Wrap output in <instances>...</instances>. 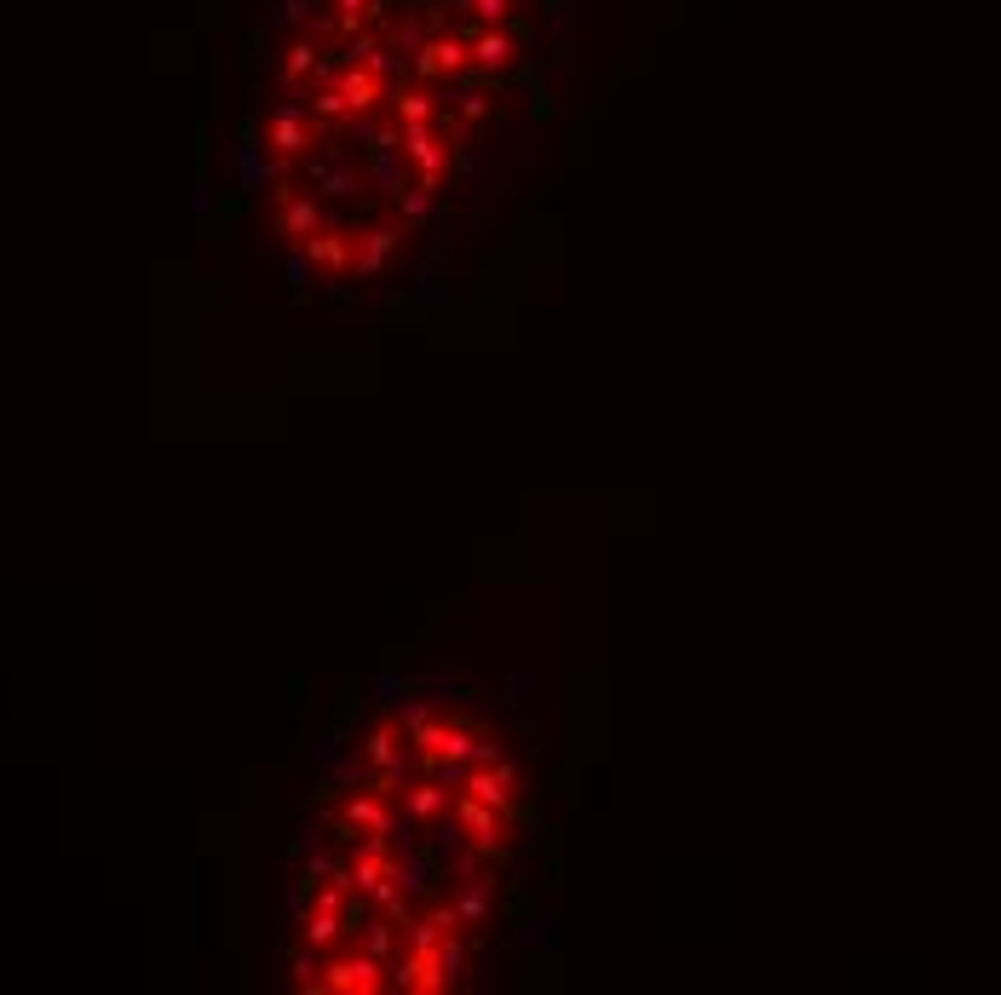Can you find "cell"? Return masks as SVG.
Masks as SVG:
<instances>
[{"label": "cell", "mask_w": 1001, "mask_h": 995, "mask_svg": "<svg viewBox=\"0 0 1001 995\" xmlns=\"http://www.w3.org/2000/svg\"><path fill=\"white\" fill-rule=\"evenodd\" d=\"M438 857L426 852V846H409V852H392L386 857V875L403 886V898H432L438 892Z\"/></svg>", "instance_id": "1"}, {"label": "cell", "mask_w": 1001, "mask_h": 995, "mask_svg": "<svg viewBox=\"0 0 1001 995\" xmlns=\"http://www.w3.org/2000/svg\"><path fill=\"white\" fill-rule=\"evenodd\" d=\"M455 817L466 823V834H472V846L484 857H507V834H501V811L484 806L478 794H461L455 800Z\"/></svg>", "instance_id": "2"}, {"label": "cell", "mask_w": 1001, "mask_h": 995, "mask_svg": "<svg viewBox=\"0 0 1001 995\" xmlns=\"http://www.w3.org/2000/svg\"><path fill=\"white\" fill-rule=\"evenodd\" d=\"M271 179H277V162L265 156V139H259V133H242V139H236V190H242V196H259Z\"/></svg>", "instance_id": "3"}, {"label": "cell", "mask_w": 1001, "mask_h": 995, "mask_svg": "<svg viewBox=\"0 0 1001 995\" xmlns=\"http://www.w3.org/2000/svg\"><path fill=\"white\" fill-rule=\"evenodd\" d=\"M466 788L484 800V806H495L501 817H513V788H518V765H472V777H466Z\"/></svg>", "instance_id": "4"}, {"label": "cell", "mask_w": 1001, "mask_h": 995, "mask_svg": "<svg viewBox=\"0 0 1001 995\" xmlns=\"http://www.w3.org/2000/svg\"><path fill=\"white\" fill-rule=\"evenodd\" d=\"M311 179H317V196H323V202H346V196L363 190V173H357L340 150H328L323 162L311 167Z\"/></svg>", "instance_id": "5"}, {"label": "cell", "mask_w": 1001, "mask_h": 995, "mask_svg": "<svg viewBox=\"0 0 1001 995\" xmlns=\"http://www.w3.org/2000/svg\"><path fill=\"white\" fill-rule=\"evenodd\" d=\"M426 852L438 857L443 869H455L472 846H466V823L455 817V806L443 811V817H432V829H426Z\"/></svg>", "instance_id": "6"}, {"label": "cell", "mask_w": 1001, "mask_h": 995, "mask_svg": "<svg viewBox=\"0 0 1001 995\" xmlns=\"http://www.w3.org/2000/svg\"><path fill=\"white\" fill-rule=\"evenodd\" d=\"M351 932L363 938V955H374V961H392V955H397V921L386 915V909H374V903H369V909L351 921Z\"/></svg>", "instance_id": "7"}, {"label": "cell", "mask_w": 1001, "mask_h": 995, "mask_svg": "<svg viewBox=\"0 0 1001 995\" xmlns=\"http://www.w3.org/2000/svg\"><path fill=\"white\" fill-rule=\"evenodd\" d=\"M392 817H397V806L386 800V794H374V788H369V794H351V800H346V823H351V829L386 834V829H392Z\"/></svg>", "instance_id": "8"}, {"label": "cell", "mask_w": 1001, "mask_h": 995, "mask_svg": "<svg viewBox=\"0 0 1001 995\" xmlns=\"http://www.w3.org/2000/svg\"><path fill=\"white\" fill-rule=\"evenodd\" d=\"M392 806H397V811H409L415 823H432V817H443V811H449V788L426 777L420 788H403V794H397Z\"/></svg>", "instance_id": "9"}, {"label": "cell", "mask_w": 1001, "mask_h": 995, "mask_svg": "<svg viewBox=\"0 0 1001 995\" xmlns=\"http://www.w3.org/2000/svg\"><path fill=\"white\" fill-rule=\"evenodd\" d=\"M300 926H305V944H311V949L340 944V932H346V921H340V903H311Z\"/></svg>", "instance_id": "10"}, {"label": "cell", "mask_w": 1001, "mask_h": 995, "mask_svg": "<svg viewBox=\"0 0 1001 995\" xmlns=\"http://www.w3.org/2000/svg\"><path fill=\"white\" fill-rule=\"evenodd\" d=\"M403 150H409V162H415L420 173H432V179L443 173V150H438V139L426 133V121H403Z\"/></svg>", "instance_id": "11"}, {"label": "cell", "mask_w": 1001, "mask_h": 995, "mask_svg": "<svg viewBox=\"0 0 1001 995\" xmlns=\"http://www.w3.org/2000/svg\"><path fill=\"white\" fill-rule=\"evenodd\" d=\"M489 898H495V880L478 875V880H466V892L449 903V909H455V921L461 926H484L489 921Z\"/></svg>", "instance_id": "12"}, {"label": "cell", "mask_w": 1001, "mask_h": 995, "mask_svg": "<svg viewBox=\"0 0 1001 995\" xmlns=\"http://www.w3.org/2000/svg\"><path fill=\"white\" fill-rule=\"evenodd\" d=\"M300 121H305L300 104H277V116H271V144H277L282 156H300L305 144H311V139H305V127H300Z\"/></svg>", "instance_id": "13"}, {"label": "cell", "mask_w": 1001, "mask_h": 995, "mask_svg": "<svg viewBox=\"0 0 1001 995\" xmlns=\"http://www.w3.org/2000/svg\"><path fill=\"white\" fill-rule=\"evenodd\" d=\"M392 248H397V231H369L363 242H357L351 271H357V277H380V271H386V259H392Z\"/></svg>", "instance_id": "14"}, {"label": "cell", "mask_w": 1001, "mask_h": 995, "mask_svg": "<svg viewBox=\"0 0 1001 995\" xmlns=\"http://www.w3.org/2000/svg\"><path fill=\"white\" fill-rule=\"evenodd\" d=\"M432 208H438V179H432V173H420V185L397 190V213H403V219L426 225V219H432Z\"/></svg>", "instance_id": "15"}, {"label": "cell", "mask_w": 1001, "mask_h": 995, "mask_svg": "<svg viewBox=\"0 0 1001 995\" xmlns=\"http://www.w3.org/2000/svg\"><path fill=\"white\" fill-rule=\"evenodd\" d=\"M340 98H346V110H374V98H380V81H374L369 64H351L340 75Z\"/></svg>", "instance_id": "16"}, {"label": "cell", "mask_w": 1001, "mask_h": 995, "mask_svg": "<svg viewBox=\"0 0 1001 995\" xmlns=\"http://www.w3.org/2000/svg\"><path fill=\"white\" fill-rule=\"evenodd\" d=\"M513 35H484V41H478V47H472V64H478V70H484V75H507V70H513Z\"/></svg>", "instance_id": "17"}, {"label": "cell", "mask_w": 1001, "mask_h": 995, "mask_svg": "<svg viewBox=\"0 0 1001 995\" xmlns=\"http://www.w3.org/2000/svg\"><path fill=\"white\" fill-rule=\"evenodd\" d=\"M340 760H346V731H340V725L328 719L323 731L311 737V765H317V771H323V777H328V771H334V765H340Z\"/></svg>", "instance_id": "18"}, {"label": "cell", "mask_w": 1001, "mask_h": 995, "mask_svg": "<svg viewBox=\"0 0 1001 995\" xmlns=\"http://www.w3.org/2000/svg\"><path fill=\"white\" fill-rule=\"evenodd\" d=\"M501 696L513 702L518 714H530V708H536V702H541V679H536V673H530V668H513V673H501Z\"/></svg>", "instance_id": "19"}, {"label": "cell", "mask_w": 1001, "mask_h": 995, "mask_svg": "<svg viewBox=\"0 0 1001 995\" xmlns=\"http://www.w3.org/2000/svg\"><path fill=\"white\" fill-rule=\"evenodd\" d=\"M317 225H323V202H317V196H294L288 213H282V231L288 236H317Z\"/></svg>", "instance_id": "20"}, {"label": "cell", "mask_w": 1001, "mask_h": 995, "mask_svg": "<svg viewBox=\"0 0 1001 995\" xmlns=\"http://www.w3.org/2000/svg\"><path fill=\"white\" fill-rule=\"evenodd\" d=\"M420 691L432 696L438 708H449V702H461V696H466V679H461L455 668H432V673H426V685H420Z\"/></svg>", "instance_id": "21"}, {"label": "cell", "mask_w": 1001, "mask_h": 995, "mask_svg": "<svg viewBox=\"0 0 1001 995\" xmlns=\"http://www.w3.org/2000/svg\"><path fill=\"white\" fill-rule=\"evenodd\" d=\"M369 691H374V708H386V714H392V708H403V696L415 691V685H403V673L380 668V673H374V685H369Z\"/></svg>", "instance_id": "22"}, {"label": "cell", "mask_w": 1001, "mask_h": 995, "mask_svg": "<svg viewBox=\"0 0 1001 995\" xmlns=\"http://www.w3.org/2000/svg\"><path fill=\"white\" fill-rule=\"evenodd\" d=\"M438 972H443V990H455V984H461V972H466V944L455 938V932H449V938L438 944Z\"/></svg>", "instance_id": "23"}, {"label": "cell", "mask_w": 1001, "mask_h": 995, "mask_svg": "<svg viewBox=\"0 0 1001 995\" xmlns=\"http://www.w3.org/2000/svg\"><path fill=\"white\" fill-rule=\"evenodd\" d=\"M305 254L317 259V265H346V242H340V236H328V231H317V236H305Z\"/></svg>", "instance_id": "24"}, {"label": "cell", "mask_w": 1001, "mask_h": 995, "mask_svg": "<svg viewBox=\"0 0 1001 995\" xmlns=\"http://www.w3.org/2000/svg\"><path fill=\"white\" fill-rule=\"evenodd\" d=\"M559 944V932L541 921V915H524V926H518V949H553Z\"/></svg>", "instance_id": "25"}, {"label": "cell", "mask_w": 1001, "mask_h": 995, "mask_svg": "<svg viewBox=\"0 0 1001 995\" xmlns=\"http://www.w3.org/2000/svg\"><path fill=\"white\" fill-rule=\"evenodd\" d=\"M311 271H317V259L305 254V242H300V248L288 254V271H282V277H288V288H311Z\"/></svg>", "instance_id": "26"}, {"label": "cell", "mask_w": 1001, "mask_h": 995, "mask_svg": "<svg viewBox=\"0 0 1001 995\" xmlns=\"http://www.w3.org/2000/svg\"><path fill=\"white\" fill-rule=\"evenodd\" d=\"M374 75H386V81H397L403 75V52H392V47H369V58H363Z\"/></svg>", "instance_id": "27"}, {"label": "cell", "mask_w": 1001, "mask_h": 995, "mask_svg": "<svg viewBox=\"0 0 1001 995\" xmlns=\"http://www.w3.org/2000/svg\"><path fill=\"white\" fill-rule=\"evenodd\" d=\"M432 110H438V104H432L426 93H409L403 104H397V116H403V121H432Z\"/></svg>", "instance_id": "28"}, {"label": "cell", "mask_w": 1001, "mask_h": 995, "mask_svg": "<svg viewBox=\"0 0 1001 995\" xmlns=\"http://www.w3.org/2000/svg\"><path fill=\"white\" fill-rule=\"evenodd\" d=\"M432 58H438V70H461V64H466V47H461V41H438V47H432Z\"/></svg>", "instance_id": "29"}, {"label": "cell", "mask_w": 1001, "mask_h": 995, "mask_svg": "<svg viewBox=\"0 0 1001 995\" xmlns=\"http://www.w3.org/2000/svg\"><path fill=\"white\" fill-rule=\"evenodd\" d=\"M288 967H294V978H311V972H317V955H311V944L294 949V955H288Z\"/></svg>", "instance_id": "30"}, {"label": "cell", "mask_w": 1001, "mask_h": 995, "mask_svg": "<svg viewBox=\"0 0 1001 995\" xmlns=\"http://www.w3.org/2000/svg\"><path fill=\"white\" fill-rule=\"evenodd\" d=\"M501 760H507V754H501L495 742H484V737H478V748H472V765H501Z\"/></svg>", "instance_id": "31"}, {"label": "cell", "mask_w": 1001, "mask_h": 995, "mask_svg": "<svg viewBox=\"0 0 1001 995\" xmlns=\"http://www.w3.org/2000/svg\"><path fill=\"white\" fill-rule=\"evenodd\" d=\"M472 6H478L484 24H501V18H507V0H472Z\"/></svg>", "instance_id": "32"}, {"label": "cell", "mask_w": 1001, "mask_h": 995, "mask_svg": "<svg viewBox=\"0 0 1001 995\" xmlns=\"http://www.w3.org/2000/svg\"><path fill=\"white\" fill-rule=\"evenodd\" d=\"M305 70H317V58H311V47H294L288 52V75H305Z\"/></svg>", "instance_id": "33"}, {"label": "cell", "mask_w": 1001, "mask_h": 995, "mask_svg": "<svg viewBox=\"0 0 1001 995\" xmlns=\"http://www.w3.org/2000/svg\"><path fill=\"white\" fill-rule=\"evenodd\" d=\"M340 6H346V18H357V12H363V0H340Z\"/></svg>", "instance_id": "34"}, {"label": "cell", "mask_w": 1001, "mask_h": 995, "mask_svg": "<svg viewBox=\"0 0 1001 995\" xmlns=\"http://www.w3.org/2000/svg\"><path fill=\"white\" fill-rule=\"evenodd\" d=\"M305 6H323V0H305Z\"/></svg>", "instance_id": "35"}]
</instances>
